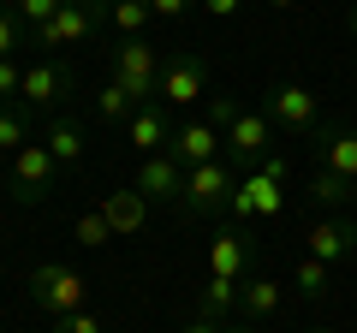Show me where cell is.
<instances>
[{
  "mask_svg": "<svg viewBox=\"0 0 357 333\" xmlns=\"http://www.w3.org/2000/svg\"><path fill=\"white\" fill-rule=\"evenodd\" d=\"M220 149H227V137H220L208 119H185V125L173 131V143H167V155H173L178 166H203V161H220Z\"/></svg>",
  "mask_w": 357,
  "mask_h": 333,
  "instance_id": "8",
  "label": "cell"
},
{
  "mask_svg": "<svg viewBox=\"0 0 357 333\" xmlns=\"http://www.w3.org/2000/svg\"><path fill=\"white\" fill-rule=\"evenodd\" d=\"M54 179H60V161L48 155V143H24L13 155V196L18 203H42L54 191Z\"/></svg>",
  "mask_w": 357,
  "mask_h": 333,
  "instance_id": "5",
  "label": "cell"
},
{
  "mask_svg": "<svg viewBox=\"0 0 357 333\" xmlns=\"http://www.w3.org/2000/svg\"><path fill=\"white\" fill-rule=\"evenodd\" d=\"M185 6H191V0H149V13H155V18H178Z\"/></svg>",
  "mask_w": 357,
  "mask_h": 333,
  "instance_id": "33",
  "label": "cell"
},
{
  "mask_svg": "<svg viewBox=\"0 0 357 333\" xmlns=\"http://www.w3.org/2000/svg\"><path fill=\"white\" fill-rule=\"evenodd\" d=\"M42 143H48V155H54L60 166H77V161H84V131H77V125H66V119H54Z\"/></svg>",
  "mask_w": 357,
  "mask_h": 333,
  "instance_id": "21",
  "label": "cell"
},
{
  "mask_svg": "<svg viewBox=\"0 0 357 333\" xmlns=\"http://www.w3.org/2000/svg\"><path fill=\"white\" fill-rule=\"evenodd\" d=\"M30 297H36L54 321H60V316H77V309H89L84 274L66 268V262H42V268H30Z\"/></svg>",
  "mask_w": 357,
  "mask_h": 333,
  "instance_id": "2",
  "label": "cell"
},
{
  "mask_svg": "<svg viewBox=\"0 0 357 333\" xmlns=\"http://www.w3.org/2000/svg\"><path fill=\"white\" fill-rule=\"evenodd\" d=\"M107 24L119 36H143L155 24V13H149V0H107Z\"/></svg>",
  "mask_w": 357,
  "mask_h": 333,
  "instance_id": "20",
  "label": "cell"
},
{
  "mask_svg": "<svg viewBox=\"0 0 357 333\" xmlns=\"http://www.w3.org/2000/svg\"><path fill=\"white\" fill-rule=\"evenodd\" d=\"M268 6H274V13H292V6H298V0H268Z\"/></svg>",
  "mask_w": 357,
  "mask_h": 333,
  "instance_id": "36",
  "label": "cell"
},
{
  "mask_svg": "<svg viewBox=\"0 0 357 333\" xmlns=\"http://www.w3.org/2000/svg\"><path fill=\"white\" fill-rule=\"evenodd\" d=\"M262 114L274 119V125H286V131H298V137H304V131H316V95H310L304 84H274Z\"/></svg>",
  "mask_w": 357,
  "mask_h": 333,
  "instance_id": "7",
  "label": "cell"
},
{
  "mask_svg": "<svg viewBox=\"0 0 357 333\" xmlns=\"http://www.w3.org/2000/svg\"><path fill=\"white\" fill-rule=\"evenodd\" d=\"M107 18V0H66L60 13L36 30V48H77L96 36V24Z\"/></svg>",
  "mask_w": 357,
  "mask_h": 333,
  "instance_id": "4",
  "label": "cell"
},
{
  "mask_svg": "<svg viewBox=\"0 0 357 333\" xmlns=\"http://www.w3.org/2000/svg\"><path fill=\"white\" fill-rule=\"evenodd\" d=\"M238 114H244V107L232 102V95H208V125H215L220 137H227V125H232V119H238Z\"/></svg>",
  "mask_w": 357,
  "mask_h": 333,
  "instance_id": "29",
  "label": "cell"
},
{
  "mask_svg": "<svg viewBox=\"0 0 357 333\" xmlns=\"http://www.w3.org/2000/svg\"><path fill=\"white\" fill-rule=\"evenodd\" d=\"M24 137H30V125H24V119H18V114H0V149H6V155H18V149H24Z\"/></svg>",
  "mask_w": 357,
  "mask_h": 333,
  "instance_id": "28",
  "label": "cell"
},
{
  "mask_svg": "<svg viewBox=\"0 0 357 333\" xmlns=\"http://www.w3.org/2000/svg\"><path fill=\"white\" fill-rule=\"evenodd\" d=\"M328 173L357 179V131H333L328 137Z\"/></svg>",
  "mask_w": 357,
  "mask_h": 333,
  "instance_id": "22",
  "label": "cell"
},
{
  "mask_svg": "<svg viewBox=\"0 0 357 333\" xmlns=\"http://www.w3.org/2000/svg\"><path fill=\"white\" fill-rule=\"evenodd\" d=\"M137 191L149 196V203H178V196H185V166H178L173 155H143Z\"/></svg>",
  "mask_w": 357,
  "mask_h": 333,
  "instance_id": "11",
  "label": "cell"
},
{
  "mask_svg": "<svg viewBox=\"0 0 357 333\" xmlns=\"http://www.w3.org/2000/svg\"><path fill=\"white\" fill-rule=\"evenodd\" d=\"M72 238H77V244H107V238H114V226H107V215H102V208H89V215H77Z\"/></svg>",
  "mask_w": 357,
  "mask_h": 333,
  "instance_id": "26",
  "label": "cell"
},
{
  "mask_svg": "<svg viewBox=\"0 0 357 333\" xmlns=\"http://www.w3.org/2000/svg\"><path fill=\"white\" fill-rule=\"evenodd\" d=\"M208 274H220V280H244L250 274V238L238 226H220L208 238Z\"/></svg>",
  "mask_w": 357,
  "mask_h": 333,
  "instance_id": "12",
  "label": "cell"
},
{
  "mask_svg": "<svg viewBox=\"0 0 357 333\" xmlns=\"http://www.w3.org/2000/svg\"><path fill=\"white\" fill-rule=\"evenodd\" d=\"M60 6H66V0H18L13 13H18V24H24V30H30V36H36V30H42V24H48V18H54V13H60Z\"/></svg>",
  "mask_w": 357,
  "mask_h": 333,
  "instance_id": "25",
  "label": "cell"
},
{
  "mask_svg": "<svg viewBox=\"0 0 357 333\" xmlns=\"http://www.w3.org/2000/svg\"><path fill=\"white\" fill-rule=\"evenodd\" d=\"M66 65H54V60H42V65H24V102L30 107H54L66 95Z\"/></svg>",
  "mask_w": 357,
  "mask_h": 333,
  "instance_id": "15",
  "label": "cell"
},
{
  "mask_svg": "<svg viewBox=\"0 0 357 333\" xmlns=\"http://www.w3.org/2000/svg\"><path fill=\"white\" fill-rule=\"evenodd\" d=\"M0 95H24V65L0 60Z\"/></svg>",
  "mask_w": 357,
  "mask_h": 333,
  "instance_id": "30",
  "label": "cell"
},
{
  "mask_svg": "<svg viewBox=\"0 0 357 333\" xmlns=\"http://www.w3.org/2000/svg\"><path fill=\"white\" fill-rule=\"evenodd\" d=\"M256 173H268V179H280V185L292 179V166H286V161H280V155H274V149H268L262 161H256Z\"/></svg>",
  "mask_w": 357,
  "mask_h": 333,
  "instance_id": "32",
  "label": "cell"
},
{
  "mask_svg": "<svg viewBox=\"0 0 357 333\" xmlns=\"http://www.w3.org/2000/svg\"><path fill=\"white\" fill-rule=\"evenodd\" d=\"M227 149H232V161L256 166L268 149H274V119H268V114H250V107H244V114L227 125Z\"/></svg>",
  "mask_w": 357,
  "mask_h": 333,
  "instance_id": "9",
  "label": "cell"
},
{
  "mask_svg": "<svg viewBox=\"0 0 357 333\" xmlns=\"http://www.w3.org/2000/svg\"><path fill=\"white\" fill-rule=\"evenodd\" d=\"M102 215H107V226H114V238H131V232H143V220H149V196H143L137 185H131V191H107Z\"/></svg>",
  "mask_w": 357,
  "mask_h": 333,
  "instance_id": "14",
  "label": "cell"
},
{
  "mask_svg": "<svg viewBox=\"0 0 357 333\" xmlns=\"http://www.w3.org/2000/svg\"><path fill=\"white\" fill-rule=\"evenodd\" d=\"M238 286L244 280H220V274H208L203 292H197V316H203V321H227L232 309H238Z\"/></svg>",
  "mask_w": 357,
  "mask_h": 333,
  "instance_id": "17",
  "label": "cell"
},
{
  "mask_svg": "<svg viewBox=\"0 0 357 333\" xmlns=\"http://www.w3.org/2000/svg\"><path fill=\"white\" fill-rule=\"evenodd\" d=\"M238 179H232V161H203V166H185V196L178 208L185 215H220L232 203Z\"/></svg>",
  "mask_w": 357,
  "mask_h": 333,
  "instance_id": "3",
  "label": "cell"
},
{
  "mask_svg": "<svg viewBox=\"0 0 357 333\" xmlns=\"http://www.w3.org/2000/svg\"><path fill=\"white\" fill-rule=\"evenodd\" d=\"M238 6H244V0H203V13H215V18H232Z\"/></svg>",
  "mask_w": 357,
  "mask_h": 333,
  "instance_id": "34",
  "label": "cell"
},
{
  "mask_svg": "<svg viewBox=\"0 0 357 333\" xmlns=\"http://www.w3.org/2000/svg\"><path fill=\"white\" fill-rule=\"evenodd\" d=\"M203 90H208V65L197 60V54H173V60L161 65V102L167 107L203 102Z\"/></svg>",
  "mask_w": 357,
  "mask_h": 333,
  "instance_id": "6",
  "label": "cell"
},
{
  "mask_svg": "<svg viewBox=\"0 0 357 333\" xmlns=\"http://www.w3.org/2000/svg\"><path fill=\"white\" fill-rule=\"evenodd\" d=\"M351 244H357V232L345 226V220H333V215L316 220V226L304 232V250H310L316 262H328V268H340V262L351 256Z\"/></svg>",
  "mask_w": 357,
  "mask_h": 333,
  "instance_id": "13",
  "label": "cell"
},
{
  "mask_svg": "<svg viewBox=\"0 0 357 333\" xmlns=\"http://www.w3.org/2000/svg\"><path fill=\"white\" fill-rule=\"evenodd\" d=\"M126 131H131V149H143V155H167V143H173V125L155 107H137Z\"/></svg>",
  "mask_w": 357,
  "mask_h": 333,
  "instance_id": "16",
  "label": "cell"
},
{
  "mask_svg": "<svg viewBox=\"0 0 357 333\" xmlns=\"http://www.w3.org/2000/svg\"><path fill=\"white\" fill-rule=\"evenodd\" d=\"M238 309L256 321H268L274 309H280V280H268V274H250V280L238 286Z\"/></svg>",
  "mask_w": 357,
  "mask_h": 333,
  "instance_id": "18",
  "label": "cell"
},
{
  "mask_svg": "<svg viewBox=\"0 0 357 333\" xmlns=\"http://www.w3.org/2000/svg\"><path fill=\"white\" fill-rule=\"evenodd\" d=\"M131 114H137L131 90L119 84V77H107V84H102V95H96V119H102V125H119V119H126V125H131Z\"/></svg>",
  "mask_w": 357,
  "mask_h": 333,
  "instance_id": "19",
  "label": "cell"
},
{
  "mask_svg": "<svg viewBox=\"0 0 357 333\" xmlns=\"http://www.w3.org/2000/svg\"><path fill=\"white\" fill-rule=\"evenodd\" d=\"M232 220H274L280 215V179H268V173H250V179H238V191H232Z\"/></svg>",
  "mask_w": 357,
  "mask_h": 333,
  "instance_id": "10",
  "label": "cell"
},
{
  "mask_svg": "<svg viewBox=\"0 0 357 333\" xmlns=\"http://www.w3.org/2000/svg\"><path fill=\"white\" fill-rule=\"evenodd\" d=\"M161 65L167 60H155V48L143 36H119L114 42V77L131 90L137 107H155V95H161Z\"/></svg>",
  "mask_w": 357,
  "mask_h": 333,
  "instance_id": "1",
  "label": "cell"
},
{
  "mask_svg": "<svg viewBox=\"0 0 357 333\" xmlns=\"http://www.w3.org/2000/svg\"><path fill=\"white\" fill-rule=\"evenodd\" d=\"M351 208H357V179H351Z\"/></svg>",
  "mask_w": 357,
  "mask_h": 333,
  "instance_id": "37",
  "label": "cell"
},
{
  "mask_svg": "<svg viewBox=\"0 0 357 333\" xmlns=\"http://www.w3.org/2000/svg\"><path fill=\"white\" fill-rule=\"evenodd\" d=\"M178 333H227V327H220V321H203V316H197L191 327H178Z\"/></svg>",
  "mask_w": 357,
  "mask_h": 333,
  "instance_id": "35",
  "label": "cell"
},
{
  "mask_svg": "<svg viewBox=\"0 0 357 333\" xmlns=\"http://www.w3.org/2000/svg\"><path fill=\"white\" fill-rule=\"evenodd\" d=\"M54 333H107V321L96 316V309H77V316H60V321H54Z\"/></svg>",
  "mask_w": 357,
  "mask_h": 333,
  "instance_id": "27",
  "label": "cell"
},
{
  "mask_svg": "<svg viewBox=\"0 0 357 333\" xmlns=\"http://www.w3.org/2000/svg\"><path fill=\"white\" fill-rule=\"evenodd\" d=\"M310 196H316V203H328V208H340V203H351V179H340V173H328V166H321L316 179H310Z\"/></svg>",
  "mask_w": 357,
  "mask_h": 333,
  "instance_id": "23",
  "label": "cell"
},
{
  "mask_svg": "<svg viewBox=\"0 0 357 333\" xmlns=\"http://www.w3.org/2000/svg\"><path fill=\"white\" fill-rule=\"evenodd\" d=\"M18 13H0V60H13V48H18Z\"/></svg>",
  "mask_w": 357,
  "mask_h": 333,
  "instance_id": "31",
  "label": "cell"
},
{
  "mask_svg": "<svg viewBox=\"0 0 357 333\" xmlns=\"http://www.w3.org/2000/svg\"><path fill=\"white\" fill-rule=\"evenodd\" d=\"M298 292H304V297H321V292H328V262H316L310 250L298 256Z\"/></svg>",
  "mask_w": 357,
  "mask_h": 333,
  "instance_id": "24",
  "label": "cell"
}]
</instances>
